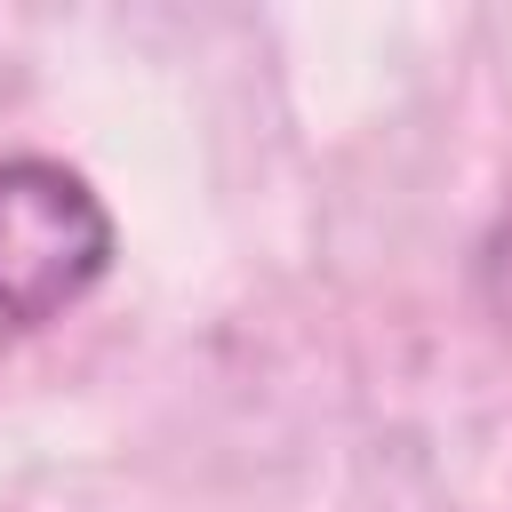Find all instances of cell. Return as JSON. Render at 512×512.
<instances>
[{"mask_svg": "<svg viewBox=\"0 0 512 512\" xmlns=\"http://www.w3.org/2000/svg\"><path fill=\"white\" fill-rule=\"evenodd\" d=\"M112 264L104 200L56 160H0V328H48Z\"/></svg>", "mask_w": 512, "mask_h": 512, "instance_id": "obj_1", "label": "cell"}, {"mask_svg": "<svg viewBox=\"0 0 512 512\" xmlns=\"http://www.w3.org/2000/svg\"><path fill=\"white\" fill-rule=\"evenodd\" d=\"M496 272H504V304H512V224H504V240H496Z\"/></svg>", "mask_w": 512, "mask_h": 512, "instance_id": "obj_2", "label": "cell"}]
</instances>
